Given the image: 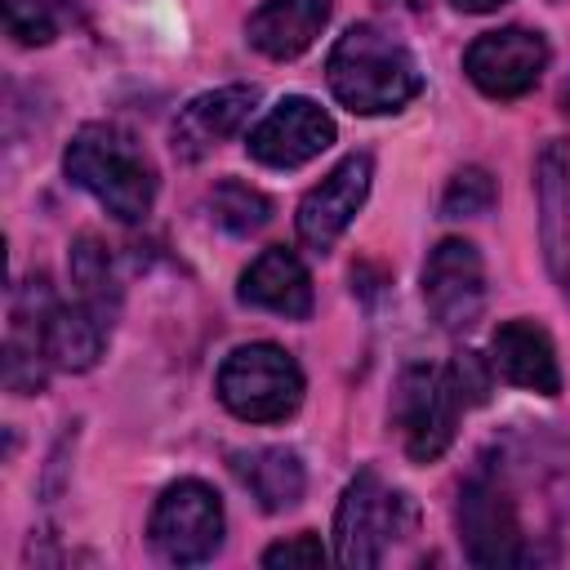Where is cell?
I'll return each instance as SVG.
<instances>
[{
  "mask_svg": "<svg viewBox=\"0 0 570 570\" xmlns=\"http://www.w3.org/2000/svg\"><path fill=\"white\" fill-rule=\"evenodd\" d=\"M325 80H330L334 98L356 116L401 111L423 89L414 53L374 22H356L334 40Z\"/></svg>",
  "mask_w": 570,
  "mask_h": 570,
  "instance_id": "cell-1",
  "label": "cell"
},
{
  "mask_svg": "<svg viewBox=\"0 0 570 570\" xmlns=\"http://www.w3.org/2000/svg\"><path fill=\"white\" fill-rule=\"evenodd\" d=\"M62 169L76 187H85L111 218L120 223H142L156 200V169L138 138L120 125H80L76 138L67 142Z\"/></svg>",
  "mask_w": 570,
  "mask_h": 570,
  "instance_id": "cell-2",
  "label": "cell"
},
{
  "mask_svg": "<svg viewBox=\"0 0 570 570\" xmlns=\"http://www.w3.org/2000/svg\"><path fill=\"white\" fill-rule=\"evenodd\" d=\"M414 525V508L401 490H392L374 468L356 472L352 485L338 499L334 512V557L343 566L370 570L383 561V552L392 548V539L410 534Z\"/></svg>",
  "mask_w": 570,
  "mask_h": 570,
  "instance_id": "cell-3",
  "label": "cell"
},
{
  "mask_svg": "<svg viewBox=\"0 0 570 570\" xmlns=\"http://www.w3.org/2000/svg\"><path fill=\"white\" fill-rule=\"evenodd\" d=\"M218 401L245 423L289 419L303 401V370L276 343H245L218 370Z\"/></svg>",
  "mask_w": 570,
  "mask_h": 570,
  "instance_id": "cell-4",
  "label": "cell"
},
{
  "mask_svg": "<svg viewBox=\"0 0 570 570\" xmlns=\"http://www.w3.org/2000/svg\"><path fill=\"white\" fill-rule=\"evenodd\" d=\"M463 396L450 379L445 365H410L396 379V396H392V419L401 428L405 454L414 463H432L445 454V445L454 441V423H459Z\"/></svg>",
  "mask_w": 570,
  "mask_h": 570,
  "instance_id": "cell-5",
  "label": "cell"
},
{
  "mask_svg": "<svg viewBox=\"0 0 570 570\" xmlns=\"http://www.w3.org/2000/svg\"><path fill=\"white\" fill-rule=\"evenodd\" d=\"M151 543L174 566H200L223 548V499L205 481H178L156 499Z\"/></svg>",
  "mask_w": 570,
  "mask_h": 570,
  "instance_id": "cell-6",
  "label": "cell"
},
{
  "mask_svg": "<svg viewBox=\"0 0 570 570\" xmlns=\"http://www.w3.org/2000/svg\"><path fill=\"white\" fill-rule=\"evenodd\" d=\"M459 530H463L468 557L476 566H521V561H530L517 508L499 490V481L485 476V472L468 476L463 490H459Z\"/></svg>",
  "mask_w": 570,
  "mask_h": 570,
  "instance_id": "cell-7",
  "label": "cell"
},
{
  "mask_svg": "<svg viewBox=\"0 0 570 570\" xmlns=\"http://www.w3.org/2000/svg\"><path fill=\"white\" fill-rule=\"evenodd\" d=\"M548 67V40L525 27H499L468 45L463 71L490 98H521L539 85Z\"/></svg>",
  "mask_w": 570,
  "mask_h": 570,
  "instance_id": "cell-8",
  "label": "cell"
},
{
  "mask_svg": "<svg viewBox=\"0 0 570 570\" xmlns=\"http://www.w3.org/2000/svg\"><path fill=\"white\" fill-rule=\"evenodd\" d=\"M423 303L445 330H468L485 307V263L472 240H441L423 263Z\"/></svg>",
  "mask_w": 570,
  "mask_h": 570,
  "instance_id": "cell-9",
  "label": "cell"
},
{
  "mask_svg": "<svg viewBox=\"0 0 570 570\" xmlns=\"http://www.w3.org/2000/svg\"><path fill=\"white\" fill-rule=\"evenodd\" d=\"M370 178H374V160L365 151H352L343 156L303 200H298V240L316 254H325L343 232L347 223L356 218V209L365 205L370 196Z\"/></svg>",
  "mask_w": 570,
  "mask_h": 570,
  "instance_id": "cell-10",
  "label": "cell"
},
{
  "mask_svg": "<svg viewBox=\"0 0 570 570\" xmlns=\"http://www.w3.org/2000/svg\"><path fill=\"white\" fill-rule=\"evenodd\" d=\"M334 142V120L312 98H281L249 134V156L272 169H298Z\"/></svg>",
  "mask_w": 570,
  "mask_h": 570,
  "instance_id": "cell-11",
  "label": "cell"
},
{
  "mask_svg": "<svg viewBox=\"0 0 570 570\" xmlns=\"http://www.w3.org/2000/svg\"><path fill=\"white\" fill-rule=\"evenodd\" d=\"M254 107H258L254 85H223V89L191 98L174 120V156H183V160L209 156L218 142H227L249 120Z\"/></svg>",
  "mask_w": 570,
  "mask_h": 570,
  "instance_id": "cell-12",
  "label": "cell"
},
{
  "mask_svg": "<svg viewBox=\"0 0 570 570\" xmlns=\"http://www.w3.org/2000/svg\"><path fill=\"white\" fill-rule=\"evenodd\" d=\"M240 303L276 312L285 321H307L312 316V276H307L303 258L285 245L263 249L240 272Z\"/></svg>",
  "mask_w": 570,
  "mask_h": 570,
  "instance_id": "cell-13",
  "label": "cell"
},
{
  "mask_svg": "<svg viewBox=\"0 0 570 570\" xmlns=\"http://www.w3.org/2000/svg\"><path fill=\"white\" fill-rule=\"evenodd\" d=\"M490 361L494 370L525 387V392H539V396H557L561 392V365H557V347L552 338L534 325V321H508L494 330L490 338Z\"/></svg>",
  "mask_w": 570,
  "mask_h": 570,
  "instance_id": "cell-14",
  "label": "cell"
},
{
  "mask_svg": "<svg viewBox=\"0 0 570 570\" xmlns=\"http://www.w3.org/2000/svg\"><path fill=\"white\" fill-rule=\"evenodd\" d=\"M334 0H263L249 13V45L267 58H298L325 27Z\"/></svg>",
  "mask_w": 570,
  "mask_h": 570,
  "instance_id": "cell-15",
  "label": "cell"
},
{
  "mask_svg": "<svg viewBox=\"0 0 570 570\" xmlns=\"http://www.w3.org/2000/svg\"><path fill=\"white\" fill-rule=\"evenodd\" d=\"M107 321L98 312H89L80 298L76 303H53L45 316H40V347L49 356V365L58 370H94L98 356H102V343H107Z\"/></svg>",
  "mask_w": 570,
  "mask_h": 570,
  "instance_id": "cell-16",
  "label": "cell"
},
{
  "mask_svg": "<svg viewBox=\"0 0 570 570\" xmlns=\"http://www.w3.org/2000/svg\"><path fill=\"white\" fill-rule=\"evenodd\" d=\"M236 476L245 481V490L258 499L263 512H285L307 490V472L298 454L285 445H258L249 454H236Z\"/></svg>",
  "mask_w": 570,
  "mask_h": 570,
  "instance_id": "cell-17",
  "label": "cell"
},
{
  "mask_svg": "<svg viewBox=\"0 0 570 570\" xmlns=\"http://www.w3.org/2000/svg\"><path fill=\"white\" fill-rule=\"evenodd\" d=\"M71 285H76V298L98 312L107 325L116 321L120 312V281H116V267H111V254L98 236H80L71 245Z\"/></svg>",
  "mask_w": 570,
  "mask_h": 570,
  "instance_id": "cell-18",
  "label": "cell"
},
{
  "mask_svg": "<svg viewBox=\"0 0 570 570\" xmlns=\"http://www.w3.org/2000/svg\"><path fill=\"white\" fill-rule=\"evenodd\" d=\"M209 214H214V223H218L223 232H232V236H249V232L267 227V218H272V200H267L258 187L227 178V183H218V187L209 191Z\"/></svg>",
  "mask_w": 570,
  "mask_h": 570,
  "instance_id": "cell-19",
  "label": "cell"
},
{
  "mask_svg": "<svg viewBox=\"0 0 570 570\" xmlns=\"http://www.w3.org/2000/svg\"><path fill=\"white\" fill-rule=\"evenodd\" d=\"M4 27L18 45H49L62 27V0H0Z\"/></svg>",
  "mask_w": 570,
  "mask_h": 570,
  "instance_id": "cell-20",
  "label": "cell"
},
{
  "mask_svg": "<svg viewBox=\"0 0 570 570\" xmlns=\"http://www.w3.org/2000/svg\"><path fill=\"white\" fill-rule=\"evenodd\" d=\"M494 200H499V187H494L490 169L468 165V169H459V174L450 178V187H445V196H441V214H445V218H476V214L494 209Z\"/></svg>",
  "mask_w": 570,
  "mask_h": 570,
  "instance_id": "cell-21",
  "label": "cell"
},
{
  "mask_svg": "<svg viewBox=\"0 0 570 570\" xmlns=\"http://www.w3.org/2000/svg\"><path fill=\"white\" fill-rule=\"evenodd\" d=\"M445 370H450V379H454V387H459L463 405H481V401L490 396V370L481 365V356H476V352H459Z\"/></svg>",
  "mask_w": 570,
  "mask_h": 570,
  "instance_id": "cell-22",
  "label": "cell"
},
{
  "mask_svg": "<svg viewBox=\"0 0 570 570\" xmlns=\"http://www.w3.org/2000/svg\"><path fill=\"white\" fill-rule=\"evenodd\" d=\"M263 566H272V570L276 566H325V548L316 534H294L285 543H272L263 552Z\"/></svg>",
  "mask_w": 570,
  "mask_h": 570,
  "instance_id": "cell-23",
  "label": "cell"
},
{
  "mask_svg": "<svg viewBox=\"0 0 570 570\" xmlns=\"http://www.w3.org/2000/svg\"><path fill=\"white\" fill-rule=\"evenodd\" d=\"M463 13H490V9H499V4H508V0H454Z\"/></svg>",
  "mask_w": 570,
  "mask_h": 570,
  "instance_id": "cell-24",
  "label": "cell"
},
{
  "mask_svg": "<svg viewBox=\"0 0 570 570\" xmlns=\"http://www.w3.org/2000/svg\"><path fill=\"white\" fill-rule=\"evenodd\" d=\"M383 9H405V13H419V9H428V0H379Z\"/></svg>",
  "mask_w": 570,
  "mask_h": 570,
  "instance_id": "cell-25",
  "label": "cell"
},
{
  "mask_svg": "<svg viewBox=\"0 0 570 570\" xmlns=\"http://www.w3.org/2000/svg\"><path fill=\"white\" fill-rule=\"evenodd\" d=\"M561 107H566V116H570V85H566V94H561Z\"/></svg>",
  "mask_w": 570,
  "mask_h": 570,
  "instance_id": "cell-26",
  "label": "cell"
},
{
  "mask_svg": "<svg viewBox=\"0 0 570 570\" xmlns=\"http://www.w3.org/2000/svg\"><path fill=\"white\" fill-rule=\"evenodd\" d=\"M566 294H570V267H566Z\"/></svg>",
  "mask_w": 570,
  "mask_h": 570,
  "instance_id": "cell-27",
  "label": "cell"
}]
</instances>
